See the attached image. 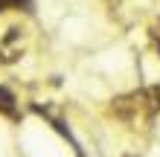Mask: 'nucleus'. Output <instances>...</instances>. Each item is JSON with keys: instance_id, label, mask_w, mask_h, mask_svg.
<instances>
[{"instance_id": "obj_2", "label": "nucleus", "mask_w": 160, "mask_h": 157, "mask_svg": "<svg viewBox=\"0 0 160 157\" xmlns=\"http://www.w3.org/2000/svg\"><path fill=\"white\" fill-rule=\"evenodd\" d=\"M6 6H15V9H29V0H0V12H6Z\"/></svg>"}, {"instance_id": "obj_4", "label": "nucleus", "mask_w": 160, "mask_h": 157, "mask_svg": "<svg viewBox=\"0 0 160 157\" xmlns=\"http://www.w3.org/2000/svg\"><path fill=\"white\" fill-rule=\"evenodd\" d=\"M128 157H131V154H128Z\"/></svg>"}, {"instance_id": "obj_3", "label": "nucleus", "mask_w": 160, "mask_h": 157, "mask_svg": "<svg viewBox=\"0 0 160 157\" xmlns=\"http://www.w3.org/2000/svg\"><path fill=\"white\" fill-rule=\"evenodd\" d=\"M157 50H160V44H157Z\"/></svg>"}, {"instance_id": "obj_1", "label": "nucleus", "mask_w": 160, "mask_h": 157, "mask_svg": "<svg viewBox=\"0 0 160 157\" xmlns=\"http://www.w3.org/2000/svg\"><path fill=\"white\" fill-rule=\"evenodd\" d=\"M0 114H6V116H12L18 119V108H15V96H12V90L0 85Z\"/></svg>"}]
</instances>
